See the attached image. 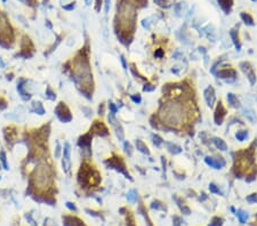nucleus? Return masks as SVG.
<instances>
[{"label":"nucleus","instance_id":"obj_47","mask_svg":"<svg viewBox=\"0 0 257 226\" xmlns=\"http://www.w3.org/2000/svg\"><path fill=\"white\" fill-rule=\"evenodd\" d=\"M110 10V0H105V13H109Z\"/></svg>","mask_w":257,"mask_h":226},{"label":"nucleus","instance_id":"obj_2","mask_svg":"<svg viewBox=\"0 0 257 226\" xmlns=\"http://www.w3.org/2000/svg\"><path fill=\"white\" fill-rule=\"evenodd\" d=\"M118 23H119V28H120V32H125L126 37H128V39H130V37L128 36V32L130 33V36L134 32V28H135V18H136V10H135V6L129 2L128 0H123L120 6H119V11H118Z\"/></svg>","mask_w":257,"mask_h":226},{"label":"nucleus","instance_id":"obj_49","mask_svg":"<svg viewBox=\"0 0 257 226\" xmlns=\"http://www.w3.org/2000/svg\"><path fill=\"white\" fill-rule=\"evenodd\" d=\"M120 61H121V63H122V66H123V69L126 70V69H127V64H126L125 57H123V56H121V57H120Z\"/></svg>","mask_w":257,"mask_h":226},{"label":"nucleus","instance_id":"obj_40","mask_svg":"<svg viewBox=\"0 0 257 226\" xmlns=\"http://www.w3.org/2000/svg\"><path fill=\"white\" fill-rule=\"evenodd\" d=\"M154 87L153 85H145L144 87H143V91H153L154 90Z\"/></svg>","mask_w":257,"mask_h":226},{"label":"nucleus","instance_id":"obj_22","mask_svg":"<svg viewBox=\"0 0 257 226\" xmlns=\"http://www.w3.org/2000/svg\"><path fill=\"white\" fill-rule=\"evenodd\" d=\"M166 145H167L169 152L173 153V154H178V153L182 152V148H181L179 146H177V145H174V144H171V143H166Z\"/></svg>","mask_w":257,"mask_h":226},{"label":"nucleus","instance_id":"obj_3","mask_svg":"<svg viewBox=\"0 0 257 226\" xmlns=\"http://www.w3.org/2000/svg\"><path fill=\"white\" fill-rule=\"evenodd\" d=\"M78 59L74 61V81L85 88H90L92 86V73L89 70L88 61L86 57H77ZM93 87V86H92Z\"/></svg>","mask_w":257,"mask_h":226},{"label":"nucleus","instance_id":"obj_31","mask_svg":"<svg viewBox=\"0 0 257 226\" xmlns=\"http://www.w3.org/2000/svg\"><path fill=\"white\" fill-rule=\"evenodd\" d=\"M152 142H153V144L155 146H160L161 144H162V138L160 137V136L158 135H152Z\"/></svg>","mask_w":257,"mask_h":226},{"label":"nucleus","instance_id":"obj_51","mask_svg":"<svg viewBox=\"0 0 257 226\" xmlns=\"http://www.w3.org/2000/svg\"><path fill=\"white\" fill-rule=\"evenodd\" d=\"M64 8H65V9H73V8H74V5L72 3V5H70V6H65Z\"/></svg>","mask_w":257,"mask_h":226},{"label":"nucleus","instance_id":"obj_33","mask_svg":"<svg viewBox=\"0 0 257 226\" xmlns=\"http://www.w3.org/2000/svg\"><path fill=\"white\" fill-rule=\"evenodd\" d=\"M0 158H1V162H2V166H3V169L8 170V165H7V159H6V153L5 152H1L0 153Z\"/></svg>","mask_w":257,"mask_h":226},{"label":"nucleus","instance_id":"obj_11","mask_svg":"<svg viewBox=\"0 0 257 226\" xmlns=\"http://www.w3.org/2000/svg\"><path fill=\"white\" fill-rule=\"evenodd\" d=\"M90 133H96L97 135L101 136H106L109 134L107 132V128L105 127V125L103 122H100V121H95L93 127L90 128Z\"/></svg>","mask_w":257,"mask_h":226},{"label":"nucleus","instance_id":"obj_32","mask_svg":"<svg viewBox=\"0 0 257 226\" xmlns=\"http://www.w3.org/2000/svg\"><path fill=\"white\" fill-rule=\"evenodd\" d=\"M70 144L69 143H65V146H64V159H67L70 160Z\"/></svg>","mask_w":257,"mask_h":226},{"label":"nucleus","instance_id":"obj_23","mask_svg":"<svg viewBox=\"0 0 257 226\" xmlns=\"http://www.w3.org/2000/svg\"><path fill=\"white\" fill-rule=\"evenodd\" d=\"M241 20L247 24V25H254V20L253 17L247 14V13H241Z\"/></svg>","mask_w":257,"mask_h":226},{"label":"nucleus","instance_id":"obj_5","mask_svg":"<svg viewBox=\"0 0 257 226\" xmlns=\"http://www.w3.org/2000/svg\"><path fill=\"white\" fill-rule=\"evenodd\" d=\"M100 181H101V176L95 169L88 167L87 165L81 167L79 171V181L81 184L86 186H95L100 183Z\"/></svg>","mask_w":257,"mask_h":226},{"label":"nucleus","instance_id":"obj_18","mask_svg":"<svg viewBox=\"0 0 257 226\" xmlns=\"http://www.w3.org/2000/svg\"><path fill=\"white\" fill-rule=\"evenodd\" d=\"M214 144H215V146H216L218 150H221V151H226V150H227V145H226V143H225L223 139H221V138H215V139H214Z\"/></svg>","mask_w":257,"mask_h":226},{"label":"nucleus","instance_id":"obj_41","mask_svg":"<svg viewBox=\"0 0 257 226\" xmlns=\"http://www.w3.org/2000/svg\"><path fill=\"white\" fill-rule=\"evenodd\" d=\"M109 107H110V110H111V113H112V114H115V113H117L118 109L115 107V105H114L113 103H110V104H109Z\"/></svg>","mask_w":257,"mask_h":226},{"label":"nucleus","instance_id":"obj_34","mask_svg":"<svg viewBox=\"0 0 257 226\" xmlns=\"http://www.w3.org/2000/svg\"><path fill=\"white\" fill-rule=\"evenodd\" d=\"M62 165H63V170L67 174V173L70 171V160L63 158V162H62Z\"/></svg>","mask_w":257,"mask_h":226},{"label":"nucleus","instance_id":"obj_6","mask_svg":"<svg viewBox=\"0 0 257 226\" xmlns=\"http://www.w3.org/2000/svg\"><path fill=\"white\" fill-rule=\"evenodd\" d=\"M106 165H107L109 167H111V168H113V169L120 171V173L123 174L127 178L132 179V178H130V175L126 171V166H125V162H123V160H122L121 157H113L112 159H110L109 161H106Z\"/></svg>","mask_w":257,"mask_h":226},{"label":"nucleus","instance_id":"obj_37","mask_svg":"<svg viewBox=\"0 0 257 226\" xmlns=\"http://www.w3.org/2000/svg\"><path fill=\"white\" fill-rule=\"evenodd\" d=\"M125 151H126V153H127L128 155H132V154H133L132 146H130V144H129L128 142H126V143H125Z\"/></svg>","mask_w":257,"mask_h":226},{"label":"nucleus","instance_id":"obj_16","mask_svg":"<svg viewBox=\"0 0 257 226\" xmlns=\"http://www.w3.org/2000/svg\"><path fill=\"white\" fill-rule=\"evenodd\" d=\"M217 76L222 79H229V78H234L235 77V71L232 69H223L218 71Z\"/></svg>","mask_w":257,"mask_h":226},{"label":"nucleus","instance_id":"obj_27","mask_svg":"<svg viewBox=\"0 0 257 226\" xmlns=\"http://www.w3.org/2000/svg\"><path fill=\"white\" fill-rule=\"evenodd\" d=\"M127 200H128L129 202H132V203L136 202V200H137V193H136L135 190L129 191V193H128V195H127Z\"/></svg>","mask_w":257,"mask_h":226},{"label":"nucleus","instance_id":"obj_26","mask_svg":"<svg viewBox=\"0 0 257 226\" xmlns=\"http://www.w3.org/2000/svg\"><path fill=\"white\" fill-rule=\"evenodd\" d=\"M33 111L37 112L38 114H44L45 113V110H44V107H42L40 102H34L33 103Z\"/></svg>","mask_w":257,"mask_h":226},{"label":"nucleus","instance_id":"obj_28","mask_svg":"<svg viewBox=\"0 0 257 226\" xmlns=\"http://www.w3.org/2000/svg\"><path fill=\"white\" fill-rule=\"evenodd\" d=\"M154 3H156L159 7H162V8H169L170 7V3L167 0H154Z\"/></svg>","mask_w":257,"mask_h":226},{"label":"nucleus","instance_id":"obj_8","mask_svg":"<svg viewBox=\"0 0 257 226\" xmlns=\"http://www.w3.org/2000/svg\"><path fill=\"white\" fill-rule=\"evenodd\" d=\"M240 67H241V70L247 74V78L249 79V82H250L252 85H254L255 81H256V76H255V73H254V71H253L250 64L244 62V63L240 64Z\"/></svg>","mask_w":257,"mask_h":226},{"label":"nucleus","instance_id":"obj_44","mask_svg":"<svg viewBox=\"0 0 257 226\" xmlns=\"http://www.w3.org/2000/svg\"><path fill=\"white\" fill-rule=\"evenodd\" d=\"M181 6H182V3L179 2V3H177L176 6H175V11H176V15L177 16H179L181 15Z\"/></svg>","mask_w":257,"mask_h":226},{"label":"nucleus","instance_id":"obj_38","mask_svg":"<svg viewBox=\"0 0 257 226\" xmlns=\"http://www.w3.org/2000/svg\"><path fill=\"white\" fill-rule=\"evenodd\" d=\"M61 157V145L59 142H56V150H55V158H59Z\"/></svg>","mask_w":257,"mask_h":226},{"label":"nucleus","instance_id":"obj_52","mask_svg":"<svg viewBox=\"0 0 257 226\" xmlns=\"http://www.w3.org/2000/svg\"><path fill=\"white\" fill-rule=\"evenodd\" d=\"M96 2H97V3H96V5H97V6H96V9L98 10V9H100V2H101V0H96Z\"/></svg>","mask_w":257,"mask_h":226},{"label":"nucleus","instance_id":"obj_15","mask_svg":"<svg viewBox=\"0 0 257 226\" xmlns=\"http://www.w3.org/2000/svg\"><path fill=\"white\" fill-rule=\"evenodd\" d=\"M90 144H92V133H88V134L81 136V137L79 138V145H80L82 148L89 150V148H90Z\"/></svg>","mask_w":257,"mask_h":226},{"label":"nucleus","instance_id":"obj_39","mask_svg":"<svg viewBox=\"0 0 257 226\" xmlns=\"http://www.w3.org/2000/svg\"><path fill=\"white\" fill-rule=\"evenodd\" d=\"M247 201L249 203H254V202H257V194H252L249 196H247Z\"/></svg>","mask_w":257,"mask_h":226},{"label":"nucleus","instance_id":"obj_20","mask_svg":"<svg viewBox=\"0 0 257 226\" xmlns=\"http://www.w3.org/2000/svg\"><path fill=\"white\" fill-rule=\"evenodd\" d=\"M221 7L224 9V11L226 14H229L230 9H231V6H232V0H218Z\"/></svg>","mask_w":257,"mask_h":226},{"label":"nucleus","instance_id":"obj_35","mask_svg":"<svg viewBox=\"0 0 257 226\" xmlns=\"http://www.w3.org/2000/svg\"><path fill=\"white\" fill-rule=\"evenodd\" d=\"M209 191H210L211 193H215V194H222L221 191H219V188H218L215 184H212V183L209 185Z\"/></svg>","mask_w":257,"mask_h":226},{"label":"nucleus","instance_id":"obj_48","mask_svg":"<svg viewBox=\"0 0 257 226\" xmlns=\"http://www.w3.org/2000/svg\"><path fill=\"white\" fill-rule=\"evenodd\" d=\"M174 223H175V226H179L181 225V218L179 217H174Z\"/></svg>","mask_w":257,"mask_h":226},{"label":"nucleus","instance_id":"obj_54","mask_svg":"<svg viewBox=\"0 0 257 226\" xmlns=\"http://www.w3.org/2000/svg\"><path fill=\"white\" fill-rule=\"evenodd\" d=\"M252 1H257V0H252Z\"/></svg>","mask_w":257,"mask_h":226},{"label":"nucleus","instance_id":"obj_30","mask_svg":"<svg viewBox=\"0 0 257 226\" xmlns=\"http://www.w3.org/2000/svg\"><path fill=\"white\" fill-rule=\"evenodd\" d=\"M223 225V219L218 218V217H214L211 223L209 224V226H222Z\"/></svg>","mask_w":257,"mask_h":226},{"label":"nucleus","instance_id":"obj_50","mask_svg":"<svg viewBox=\"0 0 257 226\" xmlns=\"http://www.w3.org/2000/svg\"><path fill=\"white\" fill-rule=\"evenodd\" d=\"M47 92L49 94V95H48V97H49V98H51V99H55V97H56V96H55V95H54V94L51 92V89H47Z\"/></svg>","mask_w":257,"mask_h":226},{"label":"nucleus","instance_id":"obj_21","mask_svg":"<svg viewBox=\"0 0 257 226\" xmlns=\"http://www.w3.org/2000/svg\"><path fill=\"white\" fill-rule=\"evenodd\" d=\"M230 36H231V38H232V40H233V44H234V46H235L237 50H240L241 44H240V41H239V38H238L237 32H235L234 30H232V31H230Z\"/></svg>","mask_w":257,"mask_h":226},{"label":"nucleus","instance_id":"obj_42","mask_svg":"<svg viewBox=\"0 0 257 226\" xmlns=\"http://www.w3.org/2000/svg\"><path fill=\"white\" fill-rule=\"evenodd\" d=\"M154 56L158 57V58H161V57L163 56V50H162V49H158V50L154 53Z\"/></svg>","mask_w":257,"mask_h":226},{"label":"nucleus","instance_id":"obj_24","mask_svg":"<svg viewBox=\"0 0 257 226\" xmlns=\"http://www.w3.org/2000/svg\"><path fill=\"white\" fill-rule=\"evenodd\" d=\"M245 117H246L252 123H255V122H256V114L254 113V111H252V110H246V111H245Z\"/></svg>","mask_w":257,"mask_h":226},{"label":"nucleus","instance_id":"obj_53","mask_svg":"<svg viewBox=\"0 0 257 226\" xmlns=\"http://www.w3.org/2000/svg\"><path fill=\"white\" fill-rule=\"evenodd\" d=\"M0 66H1V67H5V63H3L1 59H0Z\"/></svg>","mask_w":257,"mask_h":226},{"label":"nucleus","instance_id":"obj_13","mask_svg":"<svg viewBox=\"0 0 257 226\" xmlns=\"http://www.w3.org/2000/svg\"><path fill=\"white\" fill-rule=\"evenodd\" d=\"M204 95H205V99H206V102H207V104H208V106L211 107V106L214 105V103H215V99H216L215 89H214L211 86H209V87L205 90Z\"/></svg>","mask_w":257,"mask_h":226},{"label":"nucleus","instance_id":"obj_46","mask_svg":"<svg viewBox=\"0 0 257 226\" xmlns=\"http://www.w3.org/2000/svg\"><path fill=\"white\" fill-rule=\"evenodd\" d=\"M26 219L30 222V225L31 226H37L36 222H34V221H33V218L31 217V215H26Z\"/></svg>","mask_w":257,"mask_h":226},{"label":"nucleus","instance_id":"obj_10","mask_svg":"<svg viewBox=\"0 0 257 226\" xmlns=\"http://www.w3.org/2000/svg\"><path fill=\"white\" fill-rule=\"evenodd\" d=\"M205 162L208 165V166H210L211 168H214V169H221L222 167H224L225 166V161H224V159L223 158H219V159H214V158H210V157H207L205 159Z\"/></svg>","mask_w":257,"mask_h":226},{"label":"nucleus","instance_id":"obj_19","mask_svg":"<svg viewBox=\"0 0 257 226\" xmlns=\"http://www.w3.org/2000/svg\"><path fill=\"white\" fill-rule=\"evenodd\" d=\"M136 147H137V150H138L140 152H142V153H144V154H150V151H149L148 146H146L142 140H140V139L136 140Z\"/></svg>","mask_w":257,"mask_h":226},{"label":"nucleus","instance_id":"obj_36","mask_svg":"<svg viewBox=\"0 0 257 226\" xmlns=\"http://www.w3.org/2000/svg\"><path fill=\"white\" fill-rule=\"evenodd\" d=\"M151 208H153V209H165V207L161 206V202H159V201H153L152 204H151Z\"/></svg>","mask_w":257,"mask_h":226},{"label":"nucleus","instance_id":"obj_1","mask_svg":"<svg viewBox=\"0 0 257 226\" xmlns=\"http://www.w3.org/2000/svg\"><path fill=\"white\" fill-rule=\"evenodd\" d=\"M185 109L179 102H169L162 105L159 111V117L163 123L171 127H178L182 125L185 120Z\"/></svg>","mask_w":257,"mask_h":226},{"label":"nucleus","instance_id":"obj_9","mask_svg":"<svg viewBox=\"0 0 257 226\" xmlns=\"http://www.w3.org/2000/svg\"><path fill=\"white\" fill-rule=\"evenodd\" d=\"M225 113H226V110L224 109L223 104L219 102L216 110H215V123L216 125H222L223 123V120H224V117H225Z\"/></svg>","mask_w":257,"mask_h":226},{"label":"nucleus","instance_id":"obj_45","mask_svg":"<svg viewBox=\"0 0 257 226\" xmlns=\"http://www.w3.org/2000/svg\"><path fill=\"white\" fill-rule=\"evenodd\" d=\"M66 207L70 209V210H72V211H77V208H76V206L73 204V203H71V202H66Z\"/></svg>","mask_w":257,"mask_h":226},{"label":"nucleus","instance_id":"obj_12","mask_svg":"<svg viewBox=\"0 0 257 226\" xmlns=\"http://www.w3.org/2000/svg\"><path fill=\"white\" fill-rule=\"evenodd\" d=\"M114 114H109V121H110V123L114 127V129H115V133H117V136L119 137V139H122L123 138V130H122V127L120 126V123L114 119V117H113Z\"/></svg>","mask_w":257,"mask_h":226},{"label":"nucleus","instance_id":"obj_25","mask_svg":"<svg viewBox=\"0 0 257 226\" xmlns=\"http://www.w3.org/2000/svg\"><path fill=\"white\" fill-rule=\"evenodd\" d=\"M237 216H238L240 223H242V224H245L247 222V219H248V214L245 213L244 210H238L237 211Z\"/></svg>","mask_w":257,"mask_h":226},{"label":"nucleus","instance_id":"obj_7","mask_svg":"<svg viewBox=\"0 0 257 226\" xmlns=\"http://www.w3.org/2000/svg\"><path fill=\"white\" fill-rule=\"evenodd\" d=\"M55 113L57 115V118L62 121V122H69L72 120V115L70 113V110L67 109L66 105H64V103H59L56 109H55Z\"/></svg>","mask_w":257,"mask_h":226},{"label":"nucleus","instance_id":"obj_14","mask_svg":"<svg viewBox=\"0 0 257 226\" xmlns=\"http://www.w3.org/2000/svg\"><path fill=\"white\" fill-rule=\"evenodd\" d=\"M63 222H64V226H86L82 221H80L79 218L73 217V216L63 217Z\"/></svg>","mask_w":257,"mask_h":226},{"label":"nucleus","instance_id":"obj_43","mask_svg":"<svg viewBox=\"0 0 257 226\" xmlns=\"http://www.w3.org/2000/svg\"><path fill=\"white\" fill-rule=\"evenodd\" d=\"M132 99L135 103H141V96L140 95H132Z\"/></svg>","mask_w":257,"mask_h":226},{"label":"nucleus","instance_id":"obj_29","mask_svg":"<svg viewBox=\"0 0 257 226\" xmlns=\"http://www.w3.org/2000/svg\"><path fill=\"white\" fill-rule=\"evenodd\" d=\"M247 136H248V133H247V132H245V130H241V132H238V133L235 134V137H237V139H238V140H240V142L245 140Z\"/></svg>","mask_w":257,"mask_h":226},{"label":"nucleus","instance_id":"obj_4","mask_svg":"<svg viewBox=\"0 0 257 226\" xmlns=\"http://www.w3.org/2000/svg\"><path fill=\"white\" fill-rule=\"evenodd\" d=\"M33 181L36 187H38L39 190H46L51 181V169L47 165L41 163L37 167V169L34 170V175H33Z\"/></svg>","mask_w":257,"mask_h":226},{"label":"nucleus","instance_id":"obj_17","mask_svg":"<svg viewBox=\"0 0 257 226\" xmlns=\"http://www.w3.org/2000/svg\"><path fill=\"white\" fill-rule=\"evenodd\" d=\"M227 102L232 107H239V99L237 98V96L232 92L227 94Z\"/></svg>","mask_w":257,"mask_h":226}]
</instances>
